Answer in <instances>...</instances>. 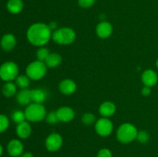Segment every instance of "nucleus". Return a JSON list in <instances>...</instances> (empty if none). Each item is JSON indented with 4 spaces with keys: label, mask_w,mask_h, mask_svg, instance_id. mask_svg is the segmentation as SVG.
Listing matches in <instances>:
<instances>
[{
    "label": "nucleus",
    "mask_w": 158,
    "mask_h": 157,
    "mask_svg": "<svg viewBox=\"0 0 158 157\" xmlns=\"http://www.w3.org/2000/svg\"><path fill=\"white\" fill-rule=\"evenodd\" d=\"M52 32L47 24L36 22L31 25L26 32L29 42L37 47H43L52 38Z\"/></svg>",
    "instance_id": "1"
},
{
    "label": "nucleus",
    "mask_w": 158,
    "mask_h": 157,
    "mask_svg": "<svg viewBox=\"0 0 158 157\" xmlns=\"http://www.w3.org/2000/svg\"><path fill=\"white\" fill-rule=\"evenodd\" d=\"M76 36L75 31L72 28L62 27L52 32V39L57 44L67 46L75 41Z\"/></svg>",
    "instance_id": "2"
},
{
    "label": "nucleus",
    "mask_w": 158,
    "mask_h": 157,
    "mask_svg": "<svg viewBox=\"0 0 158 157\" xmlns=\"http://www.w3.org/2000/svg\"><path fill=\"white\" fill-rule=\"evenodd\" d=\"M137 131L135 126L129 123H123L119 126L117 132V139L120 143H130L137 139Z\"/></svg>",
    "instance_id": "3"
},
{
    "label": "nucleus",
    "mask_w": 158,
    "mask_h": 157,
    "mask_svg": "<svg viewBox=\"0 0 158 157\" xmlns=\"http://www.w3.org/2000/svg\"><path fill=\"white\" fill-rule=\"evenodd\" d=\"M25 115L26 120L32 123L41 122L46 116V110L43 104L40 103H30L25 109Z\"/></svg>",
    "instance_id": "4"
},
{
    "label": "nucleus",
    "mask_w": 158,
    "mask_h": 157,
    "mask_svg": "<svg viewBox=\"0 0 158 157\" xmlns=\"http://www.w3.org/2000/svg\"><path fill=\"white\" fill-rule=\"evenodd\" d=\"M47 69L44 62L35 60L27 66L26 69V75L32 80H40L46 75Z\"/></svg>",
    "instance_id": "5"
},
{
    "label": "nucleus",
    "mask_w": 158,
    "mask_h": 157,
    "mask_svg": "<svg viewBox=\"0 0 158 157\" xmlns=\"http://www.w3.org/2000/svg\"><path fill=\"white\" fill-rule=\"evenodd\" d=\"M19 67L13 62H6L0 66V78L6 82H11L18 76Z\"/></svg>",
    "instance_id": "6"
},
{
    "label": "nucleus",
    "mask_w": 158,
    "mask_h": 157,
    "mask_svg": "<svg viewBox=\"0 0 158 157\" xmlns=\"http://www.w3.org/2000/svg\"><path fill=\"white\" fill-rule=\"evenodd\" d=\"M96 132L102 137H106L112 133L114 130V124L109 118H102L97 120L95 123Z\"/></svg>",
    "instance_id": "7"
},
{
    "label": "nucleus",
    "mask_w": 158,
    "mask_h": 157,
    "mask_svg": "<svg viewBox=\"0 0 158 157\" xmlns=\"http://www.w3.org/2000/svg\"><path fill=\"white\" fill-rule=\"evenodd\" d=\"M63 137L56 132L51 133L45 141L46 148L49 152H56L63 146Z\"/></svg>",
    "instance_id": "8"
},
{
    "label": "nucleus",
    "mask_w": 158,
    "mask_h": 157,
    "mask_svg": "<svg viewBox=\"0 0 158 157\" xmlns=\"http://www.w3.org/2000/svg\"><path fill=\"white\" fill-rule=\"evenodd\" d=\"M56 112L60 122L63 123H69L75 117V112L69 106H62L59 108Z\"/></svg>",
    "instance_id": "9"
},
{
    "label": "nucleus",
    "mask_w": 158,
    "mask_h": 157,
    "mask_svg": "<svg viewBox=\"0 0 158 157\" xmlns=\"http://www.w3.org/2000/svg\"><path fill=\"white\" fill-rule=\"evenodd\" d=\"M113 26L110 22L106 21H102L96 27V33L100 38H107L112 35Z\"/></svg>",
    "instance_id": "10"
},
{
    "label": "nucleus",
    "mask_w": 158,
    "mask_h": 157,
    "mask_svg": "<svg viewBox=\"0 0 158 157\" xmlns=\"http://www.w3.org/2000/svg\"><path fill=\"white\" fill-rule=\"evenodd\" d=\"M24 146L22 142L18 139H12L8 143L7 151L12 157L20 156L23 153Z\"/></svg>",
    "instance_id": "11"
},
{
    "label": "nucleus",
    "mask_w": 158,
    "mask_h": 157,
    "mask_svg": "<svg viewBox=\"0 0 158 157\" xmlns=\"http://www.w3.org/2000/svg\"><path fill=\"white\" fill-rule=\"evenodd\" d=\"M59 90L63 95H71L77 90V84L70 78H65L59 84Z\"/></svg>",
    "instance_id": "12"
},
{
    "label": "nucleus",
    "mask_w": 158,
    "mask_h": 157,
    "mask_svg": "<svg viewBox=\"0 0 158 157\" xmlns=\"http://www.w3.org/2000/svg\"><path fill=\"white\" fill-rule=\"evenodd\" d=\"M141 80L144 86L151 88L155 86L158 82L157 74L152 69H147L142 73Z\"/></svg>",
    "instance_id": "13"
},
{
    "label": "nucleus",
    "mask_w": 158,
    "mask_h": 157,
    "mask_svg": "<svg viewBox=\"0 0 158 157\" xmlns=\"http://www.w3.org/2000/svg\"><path fill=\"white\" fill-rule=\"evenodd\" d=\"M116 110H117V107L115 104L110 101L103 102L99 108V112L100 115L104 118H110L113 116L116 112Z\"/></svg>",
    "instance_id": "14"
},
{
    "label": "nucleus",
    "mask_w": 158,
    "mask_h": 157,
    "mask_svg": "<svg viewBox=\"0 0 158 157\" xmlns=\"http://www.w3.org/2000/svg\"><path fill=\"white\" fill-rule=\"evenodd\" d=\"M0 44L3 50L11 51L15 48L16 45V38L13 34L7 33L2 36Z\"/></svg>",
    "instance_id": "15"
},
{
    "label": "nucleus",
    "mask_w": 158,
    "mask_h": 157,
    "mask_svg": "<svg viewBox=\"0 0 158 157\" xmlns=\"http://www.w3.org/2000/svg\"><path fill=\"white\" fill-rule=\"evenodd\" d=\"M15 132L20 139H25L29 138L32 134V127L29 122L24 121L19 124H17Z\"/></svg>",
    "instance_id": "16"
},
{
    "label": "nucleus",
    "mask_w": 158,
    "mask_h": 157,
    "mask_svg": "<svg viewBox=\"0 0 158 157\" xmlns=\"http://www.w3.org/2000/svg\"><path fill=\"white\" fill-rule=\"evenodd\" d=\"M63 61L61 55L57 52H50L46 59L45 60V64L47 68H56L60 66Z\"/></svg>",
    "instance_id": "17"
},
{
    "label": "nucleus",
    "mask_w": 158,
    "mask_h": 157,
    "mask_svg": "<svg viewBox=\"0 0 158 157\" xmlns=\"http://www.w3.org/2000/svg\"><path fill=\"white\" fill-rule=\"evenodd\" d=\"M16 100L22 106H28L32 102L31 90L28 89H23L18 92L16 95Z\"/></svg>",
    "instance_id": "18"
},
{
    "label": "nucleus",
    "mask_w": 158,
    "mask_h": 157,
    "mask_svg": "<svg viewBox=\"0 0 158 157\" xmlns=\"http://www.w3.org/2000/svg\"><path fill=\"white\" fill-rule=\"evenodd\" d=\"M47 92L43 89H34L31 90L32 102L42 104L47 99Z\"/></svg>",
    "instance_id": "19"
},
{
    "label": "nucleus",
    "mask_w": 158,
    "mask_h": 157,
    "mask_svg": "<svg viewBox=\"0 0 158 157\" xmlns=\"http://www.w3.org/2000/svg\"><path fill=\"white\" fill-rule=\"evenodd\" d=\"M7 9L12 14H18L23 9V2L22 0H9L7 2Z\"/></svg>",
    "instance_id": "20"
},
{
    "label": "nucleus",
    "mask_w": 158,
    "mask_h": 157,
    "mask_svg": "<svg viewBox=\"0 0 158 157\" xmlns=\"http://www.w3.org/2000/svg\"><path fill=\"white\" fill-rule=\"evenodd\" d=\"M16 85L11 83V82H7V83H6V84L2 86V94L6 97H8V98L13 96V95L16 93Z\"/></svg>",
    "instance_id": "21"
},
{
    "label": "nucleus",
    "mask_w": 158,
    "mask_h": 157,
    "mask_svg": "<svg viewBox=\"0 0 158 157\" xmlns=\"http://www.w3.org/2000/svg\"><path fill=\"white\" fill-rule=\"evenodd\" d=\"M30 83V78L27 75H18L15 78V85L21 89H27Z\"/></svg>",
    "instance_id": "22"
},
{
    "label": "nucleus",
    "mask_w": 158,
    "mask_h": 157,
    "mask_svg": "<svg viewBox=\"0 0 158 157\" xmlns=\"http://www.w3.org/2000/svg\"><path fill=\"white\" fill-rule=\"evenodd\" d=\"M82 123L86 126H91V125L94 124L97 122V118L94 114L91 113V112H86L82 116Z\"/></svg>",
    "instance_id": "23"
},
{
    "label": "nucleus",
    "mask_w": 158,
    "mask_h": 157,
    "mask_svg": "<svg viewBox=\"0 0 158 157\" xmlns=\"http://www.w3.org/2000/svg\"><path fill=\"white\" fill-rule=\"evenodd\" d=\"M12 119L16 124H19V123L26 121V115H25V112L20 110L14 111L12 114Z\"/></svg>",
    "instance_id": "24"
},
{
    "label": "nucleus",
    "mask_w": 158,
    "mask_h": 157,
    "mask_svg": "<svg viewBox=\"0 0 158 157\" xmlns=\"http://www.w3.org/2000/svg\"><path fill=\"white\" fill-rule=\"evenodd\" d=\"M50 52H49V49L46 47H40V49L37 50L36 52V57L37 59L39 61L41 62H45V60L46 59V58L48 57V55H49Z\"/></svg>",
    "instance_id": "25"
},
{
    "label": "nucleus",
    "mask_w": 158,
    "mask_h": 157,
    "mask_svg": "<svg viewBox=\"0 0 158 157\" xmlns=\"http://www.w3.org/2000/svg\"><path fill=\"white\" fill-rule=\"evenodd\" d=\"M9 126V121L6 115L0 114V133L5 132Z\"/></svg>",
    "instance_id": "26"
},
{
    "label": "nucleus",
    "mask_w": 158,
    "mask_h": 157,
    "mask_svg": "<svg viewBox=\"0 0 158 157\" xmlns=\"http://www.w3.org/2000/svg\"><path fill=\"white\" fill-rule=\"evenodd\" d=\"M136 139H137V141L140 143H146L149 141L150 135L146 131H140L137 133V136Z\"/></svg>",
    "instance_id": "27"
},
{
    "label": "nucleus",
    "mask_w": 158,
    "mask_h": 157,
    "mask_svg": "<svg viewBox=\"0 0 158 157\" xmlns=\"http://www.w3.org/2000/svg\"><path fill=\"white\" fill-rule=\"evenodd\" d=\"M46 120L48 123L52 125L56 124V123H58L60 122L56 112H50L48 114H46Z\"/></svg>",
    "instance_id": "28"
},
{
    "label": "nucleus",
    "mask_w": 158,
    "mask_h": 157,
    "mask_svg": "<svg viewBox=\"0 0 158 157\" xmlns=\"http://www.w3.org/2000/svg\"><path fill=\"white\" fill-rule=\"evenodd\" d=\"M96 0H78V5L83 9H88L93 6Z\"/></svg>",
    "instance_id": "29"
},
{
    "label": "nucleus",
    "mask_w": 158,
    "mask_h": 157,
    "mask_svg": "<svg viewBox=\"0 0 158 157\" xmlns=\"http://www.w3.org/2000/svg\"><path fill=\"white\" fill-rule=\"evenodd\" d=\"M97 157H113L112 152L109 149L103 148L101 149L97 153Z\"/></svg>",
    "instance_id": "30"
},
{
    "label": "nucleus",
    "mask_w": 158,
    "mask_h": 157,
    "mask_svg": "<svg viewBox=\"0 0 158 157\" xmlns=\"http://www.w3.org/2000/svg\"><path fill=\"white\" fill-rule=\"evenodd\" d=\"M151 87H148V86H144V87L142 89L141 94L143 95V96H148V95H151Z\"/></svg>",
    "instance_id": "31"
},
{
    "label": "nucleus",
    "mask_w": 158,
    "mask_h": 157,
    "mask_svg": "<svg viewBox=\"0 0 158 157\" xmlns=\"http://www.w3.org/2000/svg\"><path fill=\"white\" fill-rule=\"evenodd\" d=\"M48 26H49V27L50 28V29L52 31V30L55 31L56 29H57V24L56 22H51L49 23V25H48Z\"/></svg>",
    "instance_id": "32"
},
{
    "label": "nucleus",
    "mask_w": 158,
    "mask_h": 157,
    "mask_svg": "<svg viewBox=\"0 0 158 157\" xmlns=\"http://www.w3.org/2000/svg\"><path fill=\"white\" fill-rule=\"evenodd\" d=\"M20 157H34V155H32V152H23Z\"/></svg>",
    "instance_id": "33"
},
{
    "label": "nucleus",
    "mask_w": 158,
    "mask_h": 157,
    "mask_svg": "<svg viewBox=\"0 0 158 157\" xmlns=\"http://www.w3.org/2000/svg\"><path fill=\"white\" fill-rule=\"evenodd\" d=\"M2 152H3V149H2V146L0 145V157H1L2 154Z\"/></svg>",
    "instance_id": "34"
},
{
    "label": "nucleus",
    "mask_w": 158,
    "mask_h": 157,
    "mask_svg": "<svg viewBox=\"0 0 158 157\" xmlns=\"http://www.w3.org/2000/svg\"><path fill=\"white\" fill-rule=\"evenodd\" d=\"M156 66H157V69H158V58H157V62H156Z\"/></svg>",
    "instance_id": "35"
}]
</instances>
